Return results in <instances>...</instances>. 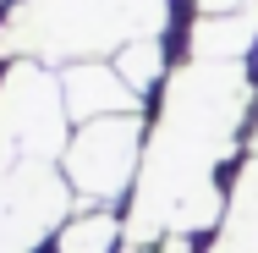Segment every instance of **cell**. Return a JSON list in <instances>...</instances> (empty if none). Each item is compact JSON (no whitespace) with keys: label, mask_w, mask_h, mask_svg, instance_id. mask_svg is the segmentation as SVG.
Instances as JSON below:
<instances>
[{"label":"cell","mask_w":258,"mask_h":253,"mask_svg":"<svg viewBox=\"0 0 258 253\" xmlns=\"http://www.w3.org/2000/svg\"><path fill=\"white\" fill-rule=\"evenodd\" d=\"M247 110L253 83L242 61H187L165 77L126 209V248H159L165 237H198L225 220L231 193L220 171L236 160Z\"/></svg>","instance_id":"6da1fadb"},{"label":"cell","mask_w":258,"mask_h":253,"mask_svg":"<svg viewBox=\"0 0 258 253\" xmlns=\"http://www.w3.org/2000/svg\"><path fill=\"white\" fill-rule=\"evenodd\" d=\"M170 0H22L0 22L6 61H99L132 39H159Z\"/></svg>","instance_id":"7a4b0ae2"},{"label":"cell","mask_w":258,"mask_h":253,"mask_svg":"<svg viewBox=\"0 0 258 253\" xmlns=\"http://www.w3.org/2000/svg\"><path fill=\"white\" fill-rule=\"evenodd\" d=\"M72 110H66V88L60 72L44 61H11L0 77V165H22V160H66V132Z\"/></svg>","instance_id":"3957f363"},{"label":"cell","mask_w":258,"mask_h":253,"mask_svg":"<svg viewBox=\"0 0 258 253\" xmlns=\"http://www.w3.org/2000/svg\"><path fill=\"white\" fill-rule=\"evenodd\" d=\"M143 171V116H99L83 121L66 143V182L94 209H110Z\"/></svg>","instance_id":"277c9868"},{"label":"cell","mask_w":258,"mask_h":253,"mask_svg":"<svg viewBox=\"0 0 258 253\" xmlns=\"http://www.w3.org/2000/svg\"><path fill=\"white\" fill-rule=\"evenodd\" d=\"M72 182L44 160L0 165V253H33L72 209Z\"/></svg>","instance_id":"5b68a950"},{"label":"cell","mask_w":258,"mask_h":253,"mask_svg":"<svg viewBox=\"0 0 258 253\" xmlns=\"http://www.w3.org/2000/svg\"><path fill=\"white\" fill-rule=\"evenodd\" d=\"M60 88L72 121H99V116H138V88L115 72V61H72L60 66Z\"/></svg>","instance_id":"8992f818"},{"label":"cell","mask_w":258,"mask_h":253,"mask_svg":"<svg viewBox=\"0 0 258 253\" xmlns=\"http://www.w3.org/2000/svg\"><path fill=\"white\" fill-rule=\"evenodd\" d=\"M258 44V0H242L236 11H204L187 33L192 61H242Z\"/></svg>","instance_id":"52a82bcc"},{"label":"cell","mask_w":258,"mask_h":253,"mask_svg":"<svg viewBox=\"0 0 258 253\" xmlns=\"http://www.w3.org/2000/svg\"><path fill=\"white\" fill-rule=\"evenodd\" d=\"M209 253H258V154L242 160V171H236V182H231L225 220H220Z\"/></svg>","instance_id":"ba28073f"},{"label":"cell","mask_w":258,"mask_h":253,"mask_svg":"<svg viewBox=\"0 0 258 253\" xmlns=\"http://www.w3.org/2000/svg\"><path fill=\"white\" fill-rule=\"evenodd\" d=\"M121 237H126V226H121L110 209H88V215H77V220L60 226L55 253H115Z\"/></svg>","instance_id":"9c48e42d"},{"label":"cell","mask_w":258,"mask_h":253,"mask_svg":"<svg viewBox=\"0 0 258 253\" xmlns=\"http://www.w3.org/2000/svg\"><path fill=\"white\" fill-rule=\"evenodd\" d=\"M115 72H121L138 94H149L154 83H165V44H159V39H132V44H121V50H115Z\"/></svg>","instance_id":"30bf717a"},{"label":"cell","mask_w":258,"mask_h":253,"mask_svg":"<svg viewBox=\"0 0 258 253\" xmlns=\"http://www.w3.org/2000/svg\"><path fill=\"white\" fill-rule=\"evenodd\" d=\"M126 253H187V237H165L159 248H126Z\"/></svg>","instance_id":"8fae6325"},{"label":"cell","mask_w":258,"mask_h":253,"mask_svg":"<svg viewBox=\"0 0 258 253\" xmlns=\"http://www.w3.org/2000/svg\"><path fill=\"white\" fill-rule=\"evenodd\" d=\"M198 6H204V11H236L242 0H198Z\"/></svg>","instance_id":"7c38bea8"}]
</instances>
